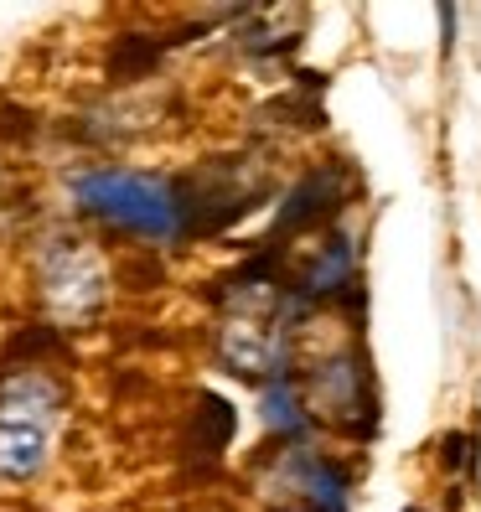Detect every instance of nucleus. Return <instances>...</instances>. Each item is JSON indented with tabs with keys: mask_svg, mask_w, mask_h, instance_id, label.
<instances>
[{
	"mask_svg": "<svg viewBox=\"0 0 481 512\" xmlns=\"http://www.w3.org/2000/svg\"><path fill=\"white\" fill-rule=\"evenodd\" d=\"M73 197L94 218L125 228L135 238H150V244H171V238L187 228L182 223V197H176L161 176H140V171H119V166L83 171L73 182Z\"/></svg>",
	"mask_w": 481,
	"mask_h": 512,
	"instance_id": "f257e3e1",
	"label": "nucleus"
},
{
	"mask_svg": "<svg viewBox=\"0 0 481 512\" xmlns=\"http://www.w3.org/2000/svg\"><path fill=\"white\" fill-rule=\"evenodd\" d=\"M52 409L57 388L37 373H21L0 394V476H32L47 461V435H52Z\"/></svg>",
	"mask_w": 481,
	"mask_h": 512,
	"instance_id": "f03ea898",
	"label": "nucleus"
},
{
	"mask_svg": "<svg viewBox=\"0 0 481 512\" xmlns=\"http://www.w3.org/2000/svg\"><path fill=\"white\" fill-rule=\"evenodd\" d=\"M42 290L63 316H88L104 300V269L94 249H83V238H52L42 254Z\"/></svg>",
	"mask_w": 481,
	"mask_h": 512,
	"instance_id": "7ed1b4c3",
	"label": "nucleus"
},
{
	"mask_svg": "<svg viewBox=\"0 0 481 512\" xmlns=\"http://www.w3.org/2000/svg\"><path fill=\"white\" fill-rule=\"evenodd\" d=\"M316 409L332 419V425H342V430H373V388H368V373H363V363H357L352 352H342V357H332L326 368H316V378H311V419H316Z\"/></svg>",
	"mask_w": 481,
	"mask_h": 512,
	"instance_id": "20e7f679",
	"label": "nucleus"
},
{
	"mask_svg": "<svg viewBox=\"0 0 481 512\" xmlns=\"http://www.w3.org/2000/svg\"><path fill=\"white\" fill-rule=\"evenodd\" d=\"M275 487L280 492H295L300 512H347L352 497H347V471L326 456H311V450H285V461L275 471Z\"/></svg>",
	"mask_w": 481,
	"mask_h": 512,
	"instance_id": "39448f33",
	"label": "nucleus"
},
{
	"mask_svg": "<svg viewBox=\"0 0 481 512\" xmlns=\"http://www.w3.org/2000/svg\"><path fill=\"white\" fill-rule=\"evenodd\" d=\"M342 197H347V171L342 166H321V171H311L306 182H300L290 197H285V207H280V233H306V228H316V223H326L342 207Z\"/></svg>",
	"mask_w": 481,
	"mask_h": 512,
	"instance_id": "423d86ee",
	"label": "nucleus"
},
{
	"mask_svg": "<svg viewBox=\"0 0 481 512\" xmlns=\"http://www.w3.org/2000/svg\"><path fill=\"white\" fill-rule=\"evenodd\" d=\"M352 269H357V244L342 233H332L321 244V259L300 275V295L306 300H326V295H342L352 285Z\"/></svg>",
	"mask_w": 481,
	"mask_h": 512,
	"instance_id": "0eeeda50",
	"label": "nucleus"
},
{
	"mask_svg": "<svg viewBox=\"0 0 481 512\" xmlns=\"http://www.w3.org/2000/svg\"><path fill=\"white\" fill-rule=\"evenodd\" d=\"M264 419H269V430H280V435H306L311 430V414L300 409V394H295V378L290 373H275V383H269Z\"/></svg>",
	"mask_w": 481,
	"mask_h": 512,
	"instance_id": "6e6552de",
	"label": "nucleus"
}]
</instances>
